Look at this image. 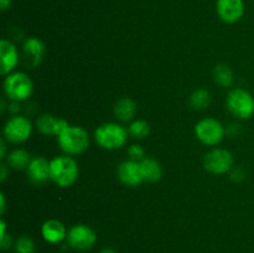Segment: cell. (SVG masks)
Listing matches in <instances>:
<instances>
[{
  "label": "cell",
  "mask_w": 254,
  "mask_h": 253,
  "mask_svg": "<svg viewBox=\"0 0 254 253\" xmlns=\"http://www.w3.org/2000/svg\"><path fill=\"white\" fill-rule=\"evenodd\" d=\"M78 173V164L71 155L56 156L50 161V179L60 188L73 185Z\"/></svg>",
  "instance_id": "obj_1"
},
{
  "label": "cell",
  "mask_w": 254,
  "mask_h": 253,
  "mask_svg": "<svg viewBox=\"0 0 254 253\" xmlns=\"http://www.w3.org/2000/svg\"><path fill=\"white\" fill-rule=\"evenodd\" d=\"M128 129L124 128L123 126L108 122L96 129L94 139L101 148L107 149V150H116L126 145L128 140Z\"/></svg>",
  "instance_id": "obj_2"
},
{
  "label": "cell",
  "mask_w": 254,
  "mask_h": 253,
  "mask_svg": "<svg viewBox=\"0 0 254 253\" xmlns=\"http://www.w3.org/2000/svg\"><path fill=\"white\" fill-rule=\"evenodd\" d=\"M59 145L67 155H79L89 146V135L82 126H68L59 136Z\"/></svg>",
  "instance_id": "obj_3"
},
{
  "label": "cell",
  "mask_w": 254,
  "mask_h": 253,
  "mask_svg": "<svg viewBox=\"0 0 254 253\" xmlns=\"http://www.w3.org/2000/svg\"><path fill=\"white\" fill-rule=\"evenodd\" d=\"M34 91V83L25 72H12L5 77L4 92L10 101H26Z\"/></svg>",
  "instance_id": "obj_4"
},
{
  "label": "cell",
  "mask_w": 254,
  "mask_h": 253,
  "mask_svg": "<svg viewBox=\"0 0 254 253\" xmlns=\"http://www.w3.org/2000/svg\"><path fill=\"white\" fill-rule=\"evenodd\" d=\"M227 109L233 117L245 121L254 114V97L243 88H235L228 93Z\"/></svg>",
  "instance_id": "obj_5"
},
{
  "label": "cell",
  "mask_w": 254,
  "mask_h": 253,
  "mask_svg": "<svg viewBox=\"0 0 254 253\" xmlns=\"http://www.w3.org/2000/svg\"><path fill=\"white\" fill-rule=\"evenodd\" d=\"M195 135L207 146H215L222 141L226 135V128L215 118H203L195 126Z\"/></svg>",
  "instance_id": "obj_6"
},
{
  "label": "cell",
  "mask_w": 254,
  "mask_h": 253,
  "mask_svg": "<svg viewBox=\"0 0 254 253\" xmlns=\"http://www.w3.org/2000/svg\"><path fill=\"white\" fill-rule=\"evenodd\" d=\"M233 155L227 149H211L203 159V166L208 173L213 175H223L232 170Z\"/></svg>",
  "instance_id": "obj_7"
},
{
  "label": "cell",
  "mask_w": 254,
  "mask_h": 253,
  "mask_svg": "<svg viewBox=\"0 0 254 253\" xmlns=\"http://www.w3.org/2000/svg\"><path fill=\"white\" fill-rule=\"evenodd\" d=\"M4 136L7 141L14 144L24 143L32 133V124L26 117L14 116L4 126Z\"/></svg>",
  "instance_id": "obj_8"
},
{
  "label": "cell",
  "mask_w": 254,
  "mask_h": 253,
  "mask_svg": "<svg viewBox=\"0 0 254 253\" xmlns=\"http://www.w3.org/2000/svg\"><path fill=\"white\" fill-rule=\"evenodd\" d=\"M97 235L89 226L79 223L71 227L67 233V242L77 251H87L94 246Z\"/></svg>",
  "instance_id": "obj_9"
},
{
  "label": "cell",
  "mask_w": 254,
  "mask_h": 253,
  "mask_svg": "<svg viewBox=\"0 0 254 253\" xmlns=\"http://www.w3.org/2000/svg\"><path fill=\"white\" fill-rule=\"evenodd\" d=\"M216 10L222 21L235 24L243 17L245 2L243 0H217Z\"/></svg>",
  "instance_id": "obj_10"
},
{
  "label": "cell",
  "mask_w": 254,
  "mask_h": 253,
  "mask_svg": "<svg viewBox=\"0 0 254 253\" xmlns=\"http://www.w3.org/2000/svg\"><path fill=\"white\" fill-rule=\"evenodd\" d=\"M46 52L45 44L37 37H29L22 45V59L29 68H35L41 63Z\"/></svg>",
  "instance_id": "obj_11"
},
{
  "label": "cell",
  "mask_w": 254,
  "mask_h": 253,
  "mask_svg": "<svg viewBox=\"0 0 254 253\" xmlns=\"http://www.w3.org/2000/svg\"><path fill=\"white\" fill-rule=\"evenodd\" d=\"M0 73L2 76H7L14 71L15 67L19 63V51L16 46L11 41L2 39L0 41Z\"/></svg>",
  "instance_id": "obj_12"
},
{
  "label": "cell",
  "mask_w": 254,
  "mask_h": 253,
  "mask_svg": "<svg viewBox=\"0 0 254 253\" xmlns=\"http://www.w3.org/2000/svg\"><path fill=\"white\" fill-rule=\"evenodd\" d=\"M118 178L124 185L138 186L144 181L140 164L135 160H126L119 165Z\"/></svg>",
  "instance_id": "obj_13"
},
{
  "label": "cell",
  "mask_w": 254,
  "mask_h": 253,
  "mask_svg": "<svg viewBox=\"0 0 254 253\" xmlns=\"http://www.w3.org/2000/svg\"><path fill=\"white\" fill-rule=\"evenodd\" d=\"M30 181L35 185H42L50 180V161L37 156L32 158L26 169Z\"/></svg>",
  "instance_id": "obj_14"
},
{
  "label": "cell",
  "mask_w": 254,
  "mask_h": 253,
  "mask_svg": "<svg viewBox=\"0 0 254 253\" xmlns=\"http://www.w3.org/2000/svg\"><path fill=\"white\" fill-rule=\"evenodd\" d=\"M68 122L64 118H56L52 114H42L36 121L37 130L44 135L59 136L68 126Z\"/></svg>",
  "instance_id": "obj_15"
},
{
  "label": "cell",
  "mask_w": 254,
  "mask_h": 253,
  "mask_svg": "<svg viewBox=\"0 0 254 253\" xmlns=\"http://www.w3.org/2000/svg\"><path fill=\"white\" fill-rule=\"evenodd\" d=\"M67 231L64 223L59 220H47L42 223L41 226V235L46 242L56 245V243L62 242L64 238H67Z\"/></svg>",
  "instance_id": "obj_16"
},
{
  "label": "cell",
  "mask_w": 254,
  "mask_h": 253,
  "mask_svg": "<svg viewBox=\"0 0 254 253\" xmlns=\"http://www.w3.org/2000/svg\"><path fill=\"white\" fill-rule=\"evenodd\" d=\"M136 104L129 97H122L114 104V116L122 122H129L135 117Z\"/></svg>",
  "instance_id": "obj_17"
},
{
  "label": "cell",
  "mask_w": 254,
  "mask_h": 253,
  "mask_svg": "<svg viewBox=\"0 0 254 253\" xmlns=\"http://www.w3.org/2000/svg\"><path fill=\"white\" fill-rule=\"evenodd\" d=\"M139 164H140L144 181L156 183L160 180L161 175H163V169L158 160H155L154 158H144L143 160L139 161Z\"/></svg>",
  "instance_id": "obj_18"
},
{
  "label": "cell",
  "mask_w": 254,
  "mask_h": 253,
  "mask_svg": "<svg viewBox=\"0 0 254 253\" xmlns=\"http://www.w3.org/2000/svg\"><path fill=\"white\" fill-rule=\"evenodd\" d=\"M31 159V155L24 149H14L7 155L6 164L9 168L14 170H24V169H27Z\"/></svg>",
  "instance_id": "obj_19"
},
{
  "label": "cell",
  "mask_w": 254,
  "mask_h": 253,
  "mask_svg": "<svg viewBox=\"0 0 254 253\" xmlns=\"http://www.w3.org/2000/svg\"><path fill=\"white\" fill-rule=\"evenodd\" d=\"M213 79L218 86L226 88V87L232 86L235 77H233V72L228 64L220 63L213 68Z\"/></svg>",
  "instance_id": "obj_20"
},
{
  "label": "cell",
  "mask_w": 254,
  "mask_h": 253,
  "mask_svg": "<svg viewBox=\"0 0 254 253\" xmlns=\"http://www.w3.org/2000/svg\"><path fill=\"white\" fill-rule=\"evenodd\" d=\"M212 102V96L207 89H196L190 96V106L195 111H203L207 108Z\"/></svg>",
  "instance_id": "obj_21"
},
{
  "label": "cell",
  "mask_w": 254,
  "mask_h": 253,
  "mask_svg": "<svg viewBox=\"0 0 254 253\" xmlns=\"http://www.w3.org/2000/svg\"><path fill=\"white\" fill-rule=\"evenodd\" d=\"M128 131L134 138L143 139L145 136H148L149 133H150V126L145 121H143V119H138V121L131 122Z\"/></svg>",
  "instance_id": "obj_22"
},
{
  "label": "cell",
  "mask_w": 254,
  "mask_h": 253,
  "mask_svg": "<svg viewBox=\"0 0 254 253\" xmlns=\"http://www.w3.org/2000/svg\"><path fill=\"white\" fill-rule=\"evenodd\" d=\"M15 251L16 253H34L35 243L29 236H21L15 241Z\"/></svg>",
  "instance_id": "obj_23"
},
{
  "label": "cell",
  "mask_w": 254,
  "mask_h": 253,
  "mask_svg": "<svg viewBox=\"0 0 254 253\" xmlns=\"http://www.w3.org/2000/svg\"><path fill=\"white\" fill-rule=\"evenodd\" d=\"M128 154H129V156H130V160L141 161L144 159L143 146L139 145V144H133V145L129 146Z\"/></svg>",
  "instance_id": "obj_24"
},
{
  "label": "cell",
  "mask_w": 254,
  "mask_h": 253,
  "mask_svg": "<svg viewBox=\"0 0 254 253\" xmlns=\"http://www.w3.org/2000/svg\"><path fill=\"white\" fill-rule=\"evenodd\" d=\"M246 171L242 168H232V170L230 171V178L231 180L235 181V183H242L243 180H246Z\"/></svg>",
  "instance_id": "obj_25"
},
{
  "label": "cell",
  "mask_w": 254,
  "mask_h": 253,
  "mask_svg": "<svg viewBox=\"0 0 254 253\" xmlns=\"http://www.w3.org/2000/svg\"><path fill=\"white\" fill-rule=\"evenodd\" d=\"M226 134H228V135L232 136V138L238 136L241 134V126L237 123H231L230 126L226 128Z\"/></svg>",
  "instance_id": "obj_26"
},
{
  "label": "cell",
  "mask_w": 254,
  "mask_h": 253,
  "mask_svg": "<svg viewBox=\"0 0 254 253\" xmlns=\"http://www.w3.org/2000/svg\"><path fill=\"white\" fill-rule=\"evenodd\" d=\"M0 246L2 250H7L11 246V237L9 235H4L0 237Z\"/></svg>",
  "instance_id": "obj_27"
},
{
  "label": "cell",
  "mask_w": 254,
  "mask_h": 253,
  "mask_svg": "<svg viewBox=\"0 0 254 253\" xmlns=\"http://www.w3.org/2000/svg\"><path fill=\"white\" fill-rule=\"evenodd\" d=\"M7 111H9L10 113L17 116V113L20 112V102H15V101L10 102V104L7 106Z\"/></svg>",
  "instance_id": "obj_28"
},
{
  "label": "cell",
  "mask_w": 254,
  "mask_h": 253,
  "mask_svg": "<svg viewBox=\"0 0 254 253\" xmlns=\"http://www.w3.org/2000/svg\"><path fill=\"white\" fill-rule=\"evenodd\" d=\"M7 168H9V166H6L5 164H1V165H0V180L1 181H4L5 179H6Z\"/></svg>",
  "instance_id": "obj_29"
},
{
  "label": "cell",
  "mask_w": 254,
  "mask_h": 253,
  "mask_svg": "<svg viewBox=\"0 0 254 253\" xmlns=\"http://www.w3.org/2000/svg\"><path fill=\"white\" fill-rule=\"evenodd\" d=\"M10 5H11V0H0V9H1V11L9 9Z\"/></svg>",
  "instance_id": "obj_30"
},
{
  "label": "cell",
  "mask_w": 254,
  "mask_h": 253,
  "mask_svg": "<svg viewBox=\"0 0 254 253\" xmlns=\"http://www.w3.org/2000/svg\"><path fill=\"white\" fill-rule=\"evenodd\" d=\"M6 203H5V197H4V195H2V193H0V212H1V215L2 213H4V211H5V207H6Z\"/></svg>",
  "instance_id": "obj_31"
},
{
  "label": "cell",
  "mask_w": 254,
  "mask_h": 253,
  "mask_svg": "<svg viewBox=\"0 0 254 253\" xmlns=\"http://www.w3.org/2000/svg\"><path fill=\"white\" fill-rule=\"evenodd\" d=\"M5 151H6V145H5L4 139H1V140H0V156H1V158L5 156Z\"/></svg>",
  "instance_id": "obj_32"
},
{
  "label": "cell",
  "mask_w": 254,
  "mask_h": 253,
  "mask_svg": "<svg viewBox=\"0 0 254 253\" xmlns=\"http://www.w3.org/2000/svg\"><path fill=\"white\" fill-rule=\"evenodd\" d=\"M6 235V223H5V221H0V237L1 236Z\"/></svg>",
  "instance_id": "obj_33"
},
{
  "label": "cell",
  "mask_w": 254,
  "mask_h": 253,
  "mask_svg": "<svg viewBox=\"0 0 254 253\" xmlns=\"http://www.w3.org/2000/svg\"><path fill=\"white\" fill-rule=\"evenodd\" d=\"M99 253H116V251H114L112 247H104Z\"/></svg>",
  "instance_id": "obj_34"
}]
</instances>
